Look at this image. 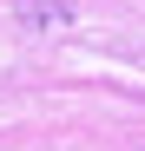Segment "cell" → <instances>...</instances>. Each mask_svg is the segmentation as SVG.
Masks as SVG:
<instances>
[{
  "mask_svg": "<svg viewBox=\"0 0 145 151\" xmlns=\"http://www.w3.org/2000/svg\"><path fill=\"white\" fill-rule=\"evenodd\" d=\"M27 27H66V0H7Z\"/></svg>",
  "mask_w": 145,
  "mask_h": 151,
  "instance_id": "6da1fadb",
  "label": "cell"
}]
</instances>
